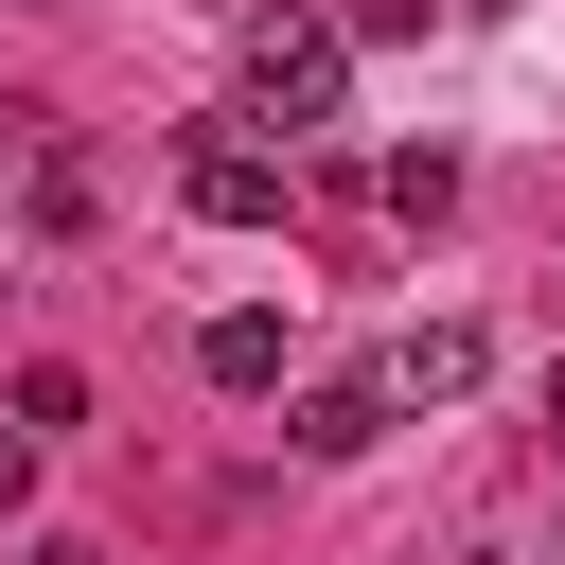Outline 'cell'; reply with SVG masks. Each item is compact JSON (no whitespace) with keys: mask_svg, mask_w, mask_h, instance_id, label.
Returning <instances> with one entry per match:
<instances>
[{"mask_svg":"<svg viewBox=\"0 0 565 565\" xmlns=\"http://www.w3.org/2000/svg\"><path fill=\"white\" fill-rule=\"evenodd\" d=\"M230 106H247V124H282V141H318V124L353 106V35H335L318 0H265V18L230 35Z\"/></svg>","mask_w":565,"mask_h":565,"instance_id":"1","label":"cell"},{"mask_svg":"<svg viewBox=\"0 0 565 565\" xmlns=\"http://www.w3.org/2000/svg\"><path fill=\"white\" fill-rule=\"evenodd\" d=\"M282 441H300V459H371V441H388V388L353 371V388H318V406H300Z\"/></svg>","mask_w":565,"mask_h":565,"instance_id":"5","label":"cell"},{"mask_svg":"<svg viewBox=\"0 0 565 565\" xmlns=\"http://www.w3.org/2000/svg\"><path fill=\"white\" fill-rule=\"evenodd\" d=\"M177 212H194V230H282V159H265L247 124H194V159H177Z\"/></svg>","mask_w":565,"mask_h":565,"instance_id":"2","label":"cell"},{"mask_svg":"<svg viewBox=\"0 0 565 565\" xmlns=\"http://www.w3.org/2000/svg\"><path fill=\"white\" fill-rule=\"evenodd\" d=\"M477 371H494V335H477V318H424V335H388L371 388H388V406H477Z\"/></svg>","mask_w":565,"mask_h":565,"instance_id":"3","label":"cell"},{"mask_svg":"<svg viewBox=\"0 0 565 565\" xmlns=\"http://www.w3.org/2000/svg\"><path fill=\"white\" fill-rule=\"evenodd\" d=\"M53 424H88V371H53V353H35V371H18V441H53Z\"/></svg>","mask_w":565,"mask_h":565,"instance_id":"7","label":"cell"},{"mask_svg":"<svg viewBox=\"0 0 565 565\" xmlns=\"http://www.w3.org/2000/svg\"><path fill=\"white\" fill-rule=\"evenodd\" d=\"M18 494H35V441H18V424H0V512H18Z\"/></svg>","mask_w":565,"mask_h":565,"instance_id":"9","label":"cell"},{"mask_svg":"<svg viewBox=\"0 0 565 565\" xmlns=\"http://www.w3.org/2000/svg\"><path fill=\"white\" fill-rule=\"evenodd\" d=\"M35 565H106V547H35Z\"/></svg>","mask_w":565,"mask_h":565,"instance_id":"10","label":"cell"},{"mask_svg":"<svg viewBox=\"0 0 565 565\" xmlns=\"http://www.w3.org/2000/svg\"><path fill=\"white\" fill-rule=\"evenodd\" d=\"M424 18H441V0H353L335 35H424Z\"/></svg>","mask_w":565,"mask_h":565,"instance_id":"8","label":"cell"},{"mask_svg":"<svg viewBox=\"0 0 565 565\" xmlns=\"http://www.w3.org/2000/svg\"><path fill=\"white\" fill-rule=\"evenodd\" d=\"M194 371H212L230 406H247V388H282V318H265V300H230V318L194 335Z\"/></svg>","mask_w":565,"mask_h":565,"instance_id":"4","label":"cell"},{"mask_svg":"<svg viewBox=\"0 0 565 565\" xmlns=\"http://www.w3.org/2000/svg\"><path fill=\"white\" fill-rule=\"evenodd\" d=\"M371 194H388L406 230H441V212H459V159H441V141H388V159H371Z\"/></svg>","mask_w":565,"mask_h":565,"instance_id":"6","label":"cell"}]
</instances>
